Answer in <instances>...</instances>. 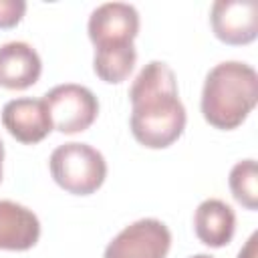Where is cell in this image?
Segmentation results:
<instances>
[{"label":"cell","instance_id":"cell-1","mask_svg":"<svg viewBox=\"0 0 258 258\" xmlns=\"http://www.w3.org/2000/svg\"><path fill=\"white\" fill-rule=\"evenodd\" d=\"M131 133L147 149L173 145L185 129V107L179 101L175 73L161 60L147 62L131 89Z\"/></svg>","mask_w":258,"mask_h":258},{"label":"cell","instance_id":"cell-2","mask_svg":"<svg viewBox=\"0 0 258 258\" xmlns=\"http://www.w3.org/2000/svg\"><path fill=\"white\" fill-rule=\"evenodd\" d=\"M258 103V75L240 60H226L210 69L202 89V115L222 131L240 127Z\"/></svg>","mask_w":258,"mask_h":258},{"label":"cell","instance_id":"cell-3","mask_svg":"<svg viewBox=\"0 0 258 258\" xmlns=\"http://www.w3.org/2000/svg\"><path fill=\"white\" fill-rule=\"evenodd\" d=\"M50 175L58 187L73 196L95 194L107 177V161L101 151L89 143H62L48 159Z\"/></svg>","mask_w":258,"mask_h":258},{"label":"cell","instance_id":"cell-4","mask_svg":"<svg viewBox=\"0 0 258 258\" xmlns=\"http://www.w3.org/2000/svg\"><path fill=\"white\" fill-rule=\"evenodd\" d=\"M42 101L46 103L52 129L64 135L87 131L99 115V101L95 93L83 85H56L42 97Z\"/></svg>","mask_w":258,"mask_h":258},{"label":"cell","instance_id":"cell-5","mask_svg":"<svg viewBox=\"0 0 258 258\" xmlns=\"http://www.w3.org/2000/svg\"><path fill=\"white\" fill-rule=\"evenodd\" d=\"M171 246L169 228L155 218L125 226L105 248L103 258H165Z\"/></svg>","mask_w":258,"mask_h":258},{"label":"cell","instance_id":"cell-6","mask_svg":"<svg viewBox=\"0 0 258 258\" xmlns=\"http://www.w3.org/2000/svg\"><path fill=\"white\" fill-rule=\"evenodd\" d=\"M87 32L95 50L129 46L139 34V12L127 2H105L91 12Z\"/></svg>","mask_w":258,"mask_h":258},{"label":"cell","instance_id":"cell-7","mask_svg":"<svg viewBox=\"0 0 258 258\" xmlns=\"http://www.w3.org/2000/svg\"><path fill=\"white\" fill-rule=\"evenodd\" d=\"M210 24L218 40L226 44H248L258 36V6L252 0H216Z\"/></svg>","mask_w":258,"mask_h":258},{"label":"cell","instance_id":"cell-8","mask_svg":"<svg viewBox=\"0 0 258 258\" xmlns=\"http://www.w3.org/2000/svg\"><path fill=\"white\" fill-rule=\"evenodd\" d=\"M4 129L20 143L34 145L46 139L52 131V121L42 99L20 97L12 99L2 107Z\"/></svg>","mask_w":258,"mask_h":258},{"label":"cell","instance_id":"cell-9","mask_svg":"<svg viewBox=\"0 0 258 258\" xmlns=\"http://www.w3.org/2000/svg\"><path fill=\"white\" fill-rule=\"evenodd\" d=\"M42 73L38 52L22 40H10L0 46V87L24 91L32 87Z\"/></svg>","mask_w":258,"mask_h":258},{"label":"cell","instance_id":"cell-10","mask_svg":"<svg viewBox=\"0 0 258 258\" xmlns=\"http://www.w3.org/2000/svg\"><path fill=\"white\" fill-rule=\"evenodd\" d=\"M40 222L32 210L22 204L0 200V250L24 252L36 246Z\"/></svg>","mask_w":258,"mask_h":258},{"label":"cell","instance_id":"cell-11","mask_svg":"<svg viewBox=\"0 0 258 258\" xmlns=\"http://www.w3.org/2000/svg\"><path fill=\"white\" fill-rule=\"evenodd\" d=\"M194 230L202 244L210 248H224L232 242L236 232L234 210L216 198L204 200L194 214Z\"/></svg>","mask_w":258,"mask_h":258},{"label":"cell","instance_id":"cell-12","mask_svg":"<svg viewBox=\"0 0 258 258\" xmlns=\"http://www.w3.org/2000/svg\"><path fill=\"white\" fill-rule=\"evenodd\" d=\"M135 60H137V50L133 44L121 48H103V50H95L93 71L101 81L117 85L131 75Z\"/></svg>","mask_w":258,"mask_h":258},{"label":"cell","instance_id":"cell-13","mask_svg":"<svg viewBox=\"0 0 258 258\" xmlns=\"http://www.w3.org/2000/svg\"><path fill=\"white\" fill-rule=\"evenodd\" d=\"M228 185L240 206H244L246 210L258 208V167L254 159L238 161L230 171Z\"/></svg>","mask_w":258,"mask_h":258},{"label":"cell","instance_id":"cell-14","mask_svg":"<svg viewBox=\"0 0 258 258\" xmlns=\"http://www.w3.org/2000/svg\"><path fill=\"white\" fill-rule=\"evenodd\" d=\"M26 12V2L22 0H0V28L16 26Z\"/></svg>","mask_w":258,"mask_h":258},{"label":"cell","instance_id":"cell-15","mask_svg":"<svg viewBox=\"0 0 258 258\" xmlns=\"http://www.w3.org/2000/svg\"><path fill=\"white\" fill-rule=\"evenodd\" d=\"M256 240H258V234L254 232V234L248 238L246 246L238 252V258H256Z\"/></svg>","mask_w":258,"mask_h":258},{"label":"cell","instance_id":"cell-16","mask_svg":"<svg viewBox=\"0 0 258 258\" xmlns=\"http://www.w3.org/2000/svg\"><path fill=\"white\" fill-rule=\"evenodd\" d=\"M2 161H4V143L0 141V181H2Z\"/></svg>","mask_w":258,"mask_h":258},{"label":"cell","instance_id":"cell-17","mask_svg":"<svg viewBox=\"0 0 258 258\" xmlns=\"http://www.w3.org/2000/svg\"><path fill=\"white\" fill-rule=\"evenodd\" d=\"M189 258H214V256H210V254H194Z\"/></svg>","mask_w":258,"mask_h":258}]
</instances>
